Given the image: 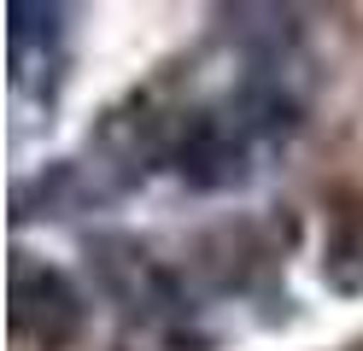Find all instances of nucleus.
I'll list each match as a JSON object with an SVG mask.
<instances>
[{
	"label": "nucleus",
	"instance_id": "obj_2",
	"mask_svg": "<svg viewBox=\"0 0 363 351\" xmlns=\"http://www.w3.org/2000/svg\"><path fill=\"white\" fill-rule=\"evenodd\" d=\"M88 269H94L100 293L118 304L129 322L158 328V322L182 316V281L158 264L135 234H88Z\"/></svg>",
	"mask_w": 363,
	"mask_h": 351
},
{
	"label": "nucleus",
	"instance_id": "obj_4",
	"mask_svg": "<svg viewBox=\"0 0 363 351\" xmlns=\"http://www.w3.org/2000/svg\"><path fill=\"white\" fill-rule=\"evenodd\" d=\"M357 351H363V345H357Z\"/></svg>",
	"mask_w": 363,
	"mask_h": 351
},
{
	"label": "nucleus",
	"instance_id": "obj_1",
	"mask_svg": "<svg viewBox=\"0 0 363 351\" xmlns=\"http://www.w3.org/2000/svg\"><path fill=\"white\" fill-rule=\"evenodd\" d=\"M252 147L258 135L229 106H199V111H182L170 129V170L194 194H229L252 176Z\"/></svg>",
	"mask_w": 363,
	"mask_h": 351
},
{
	"label": "nucleus",
	"instance_id": "obj_3",
	"mask_svg": "<svg viewBox=\"0 0 363 351\" xmlns=\"http://www.w3.org/2000/svg\"><path fill=\"white\" fill-rule=\"evenodd\" d=\"M88 328V299L48 257L12 252V334L41 351H65Z\"/></svg>",
	"mask_w": 363,
	"mask_h": 351
}]
</instances>
